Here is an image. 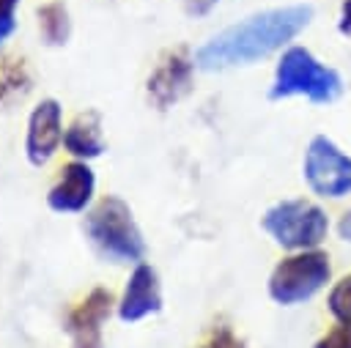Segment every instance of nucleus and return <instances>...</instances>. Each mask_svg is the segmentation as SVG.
<instances>
[{
	"label": "nucleus",
	"instance_id": "14",
	"mask_svg": "<svg viewBox=\"0 0 351 348\" xmlns=\"http://www.w3.org/2000/svg\"><path fill=\"white\" fill-rule=\"evenodd\" d=\"M326 304L337 323H351V274H346L340 282L332 285Z\"/></svg>",
	"mask_w": 351,
	"mask_h": 348
},
{
	"label": "nucleus",
	"instance_id": "7",
	"mask_svg": "<svg viewBox=\"0 0 351 348\" xmlns=\"http://www.w3.org/2000/svg\"><path fill=\"white\" fill-rule=\"evenodd\" d=\"M112 293L107 288H93L66 318V332L74 340V348H104L101 326L112 310Z\"/></svg>",
	"mask_w": 351,
	"mask_h": 348
},
{
	"label": "nucleus",
	"instance_id": "19",
	"mask_svg": "<svg viewBox=\"0 0 351 348\" xmlns=\"http://www.w3.org/2000/svg\"><path fill=\"white\" fill-rule=\"evenodd\" d=\"M186 3V11L189 14H208V8L217 3V0H184Z\"/></svg>",
	"mask_w": 351,
	"mask_h": 348
},
{
	"label": "nucleus",
	"instance_id": "20",
	"mask_svg": "<svg viewBox=\"0 0 351 348\" xmlns=\"http://www.w3.org/2000/svg\"><path fill=\"white\" fill-rule=\"evenodd\" d=\"M19 0H0V19H14Z\"/></svg>",
	"mask_w": 351,
	"mask_h": 348
},
{
	"label": "nucleus",
	"instance_id": "8",
	"mask_svg": "<svg viewBox=\"0 0 351 348\" xmlns=\"http://www.w3.org/2000/svg\"><path fill=\"white\" fill-rule=\"evenodd\" d=\"M63 110L55 99H44L33 112H30V121H27V140H25V151H27V159L30 164L41 167L52 159L55 148L60 145L63 140Z\"/></svg>",
	"mask_w": 351,
	"mask_h": 348
},
{
	"label": "nucleus",
	"instance_id": "1",
	"mask_svg": "<svg viewBox=\"0 0 351 348\" xmlns=\"http://www.w3.org/2000/svg\"><path fill=\"white\" fill-rule=\"evenodd\" d=\"M313 19V5H285L247 16L208 38L195 52V66L203 71H222L250 66L296 38Z\"/></svg>",
	"mask_w": 351,
	"mask_h": 348
},
{
	"label": "nucleus",
	"instance_id": "12",
	"mask_svg": "<svg viewBox=\"0 0 351 348\" xmlns=\"http://www.w3.org/2000/svg\"><path fill=\"white\" fill-rule=\"evenodd\" d=\"M63 145L71 156L77 159H96L104 153V140H101V123H99V112L88 110L82 115H77L69 129L63 132Z\"/></svg>",
	"mask_w": 351,
	"mask_h": 348
},
{
	"label": "nucleus",
	"instance_id": "10",
	"mask_svg": "<svg viewBox=\"0 0 351 348\" xmlns=\"http://www.w3.org/2000/svg\"><path fill=\"white\" fill-rule=\"evenodd\" d=\"M162 310V290H159V277L154 271V266L148 263H137L123 296L118 301V318L126 323L143 321L145 315H154Z\"/></svg>",
	"mask_w": 351,
	"mask_h": 348
},
{
	"label": "nucleus",
	"instance_id": "6",
	"mask_svg": "<svg viewBox=\"0 0 351 348\" xmlns=\"http://www.w3.org/2000/svg\"><path fill=\"white\" fill-rule=\"evenodd\" d=\"M304 181L321 197H346L351 192V159L324 134L304 151Z\"/></svg>",
	"mask_w": 351,
	"mask_h": 348
},
{
	"label": "nucleus",
	"instance_id": "21",
	"mask_svg": "<svg viewBox=\"0 0 351 348\" xmlns=\"http://www.w3.org/2000/svg\"><path fill=\"white\" fill-rule=\"evenodd\" d=\"M14 27H16L14 19H0V41H5V38L14 33Z\"/></svg>",
	"mask_w": 351,
	"mask_h": 348
},
{
	"label": "nucleus",
	"instance_id": "17",
	"mask_svg": "<svg viewBox=\"0 0 351 348\" xmlns=\"http://www.w3.org/2000/svg\"><path fill=\"white\" fill-rule=\"evenodd\" d=\"M337 30L343 36H351V0H343L340 5V22H337Z\"/></svg>",
	"mask_w": 351,
	"mask_h": 348
},
{
	"label": "nucleus",
	"instance_id": "16",
	"mask_svg": "<svg viewBox=\"0 0 351 348\" xmlns=\"http://www.w3.org/2000/svg\"><path fill=\"white\" fill-rule=\"evenodd\" d=\"M315 348H351V323H340L329 334H324Z\"/></svg>",
	"mask_w": 351,
	"mask_h": 348
},
{
	"label": "nucleus",
	"instance_id": "5",
	"mask_svg": "<svg viewBox=\"0 0 351 348\" xmlns=\"http://www.w3.org/2000/svg\"><path fill=\"white\" fill-rule=\"evenodd\" d=\"M329 255L321 249H304L282 258L269 277V296L277 304H299L313 299L329 282Z\"/></svg>",
	"mask_w": 351,
	"mask_h": 348
},
{
	"label": "nucleus",
	"instance_id": "3",
	"mask_svg": "<svg viewBox=\"0 0 351 348\" xmlns=\"http://www.w3.org/2000/svg\"><path fill=\"white\" fill-rule=\"evenodd\" d=\"M343 90V79L335 69L324 66L310 49L288 47L274 69V82L269 96L288 99V96H307L315 104H326L337 99Z\"/></svg>",
	"mask_w": 351,
	"mask_h": 348
},
{
	"label": "nucleus",
	"instance_id": "13",
	"mask_svg": "<svg viewBox=\"0 0 351 348\" xmlns=\"http://www.w3.org/2000/svg\"><path fill=\"white\" fill-rule=\"evenodd\" d=\"M38 30H41V38L49 47H63L69 41L71 19H69V11L60 0L47 3V5L38 8Z\"/></svg>",
	"mask_w": 351,
	"mask_h": 348
},
{
	"label": "nucleus",
	"instance_id": "4",
	"mask_svg": "<svg viewBox=\"0 0 351 348\" xmlns=\"http://www.w3.org/2000/svg\"><path fill=\"white\" fill-rule=\"evenodd\" d=\"M261 225L282 249L293 252L315 249L329 233L324 208L310 200H280L263 214Z\"/></svg>",
	"mask_w": 351,
	"mask_h": 348
},
{
	"label": "nucleus",
	"instance_id": "9",
	"mask_svg": "<svg viewBox=\"0 0 351 348\" xmlns=\"http://www.w3.org/2000/svg\"><path fill=\"white\" fill-rule=\"evenodd\" d=\"M192 71H195V60H189L186 49L167 52L148 77V96L154 99V104L170 107L181 96H186L192 88Z\"/></svg>",
	"mask_w": 351,
	"mask_h": 348
},
{
	"label": "nucleus",
	"instance_id": "15",
	"mask_svg": "<svg viewBox=\"0 0 351 348\" xmlns=\"http://www.w3.org/2000/svg\"><path fill=\"white\" fill-rule=\"evenodd\" d=\"M200 348H244V343L230 332V326H217Z\"/></svg>",
	"mask_w": 351,
	"mask_h": 348
},
{
	"label": "nucleus",
	"instance_id": "2",
	"mask_svg": "<svg viewBox=\"0 0 351 348\" xmlns=\"http://www.w3.org/2000/svg\"><path fill=\"white\" fill-rule=\"evenodd\" d=\"M85 236L93 249L112 263H140L145 258L143 233L132 216V208L115 197H101L85 216Z\"/></svg>",
	"mask_w": 351,
	"mask_h": 348
},
{
	"label": "nucleus",
	"instance_id": "11",
	"mask_svg": "<svg viewBox=\"0 0 351 348\" xmlns=\"http://www.w3.org/2000/svg\"><path fill=\"white\" fill-rule=\"evenodd\" d=\"M93 189H96V175H93V170H90L85 162H69V164L60 170L58 184L49 189L47 203H49V208L58 211V214H77V211H82V208L90 203Z\"/></svg>",
	"mask_w": 351,
	"mask_h": 348
},
{
	"label": "nucleus",
	"instance_id": "18",
	"mask_svg": "<svg viewBox=\"0 0 351 348\" xmlns=\"http://www.w3.org/2000/svg\"><path fill=\"white\" fill-rule=\"evenodd\" d=\"M337 236L351 244V211H346V214L340 216V222H337Z\"/></svg>",
	"mask_w": 351,
	"mask_h": 348
}]
</instances>
